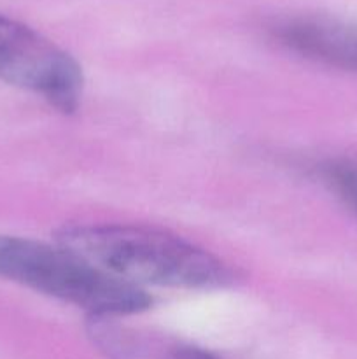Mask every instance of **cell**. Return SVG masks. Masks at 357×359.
I'll use <instances>...</instances> for the list:
<instances>
[{"label": "cell", "instance_id": "cell-1", "mask_svg": "<svg viewBox=\"0 0 357 359\" xmlns=\"http://www.w3.org/2000/svg\"><path fill=\"white\" fill-rule=\"evenodd\" d=\"M56 242L119 280L178 290H219L237 280L227 263L181 237L128 224H76Z\"/></svg>", "mask_w": 357, "mask_h": 359}, {"label": "cell", "instance_id": "cell-2", "mask_svg": "<svg viewBox=\"0 0 357 359\" xmlns=\"http://www.w3.org/2000/svg\"><path fill=\"white\" fill-rule=\"evenodd\" d=\"M0 277L83 309L91 318L140 314L146 290L108 276L63 245L0 235Z\"/></svg>", "mask_w": 357, "mask_h": 359}, {"label": "cell", "instance_id": "cell-3", "mask_svg": "<svg viewBox=\"0 0 357 359\" xmlns=\"http://www.w3.org/2000/svg\"><path fill=\"white\" fill-rule=\"evenodd\" d=\"M0 79L34 91L70 114L80 104L84 77L66 51L27 25L0 14Z\"/></svg>", "mask_w": 357, "mask_h": 359}, {"label": "cell", "instance_id": "cell-4", "mask_svg": "<svg viewBox=\"0 0 357 359\" xmlns=\"http://www.w3.org/2000/svg\"><path fill=\"white\" fill-rule=\"evenodd\" d=\"M280 44L301 56L357 72V27L329 18H294L273 28Z\"/></svg>", "mask_w": 357, "mask_h": 359}, {"label": "cell", "instance_id": "cell-5", "mask_svg": "<svg viewBox=\"0 0 357 359\" xmlns=\"http://www.w3.org/2000/svg\"><path fill=\"white\" fill-rule=\"evenodd\" d=\"M322 184L357 214V163L350 160H326L315 167Z\"/></svg>", "mask_w": 357, "mask_h": 359}, {"label": "cell", "instance_id": "cell-6", "mask_svg": "<svg viewBox=\"0 0 357 359\" xmlns=\"http://www.w3.org/2000/svg\"><path fill=\"white\" fill-rule=\"evenodd\" d=\"M158 359H219L209 351L195 346H172L158 356Z\"/></svg>", "mask_w": 357, "mask_h": 359}]
</instances>
